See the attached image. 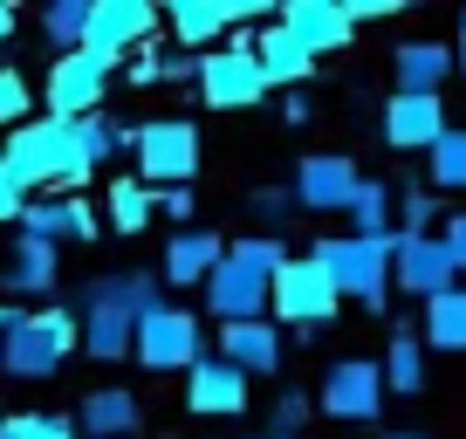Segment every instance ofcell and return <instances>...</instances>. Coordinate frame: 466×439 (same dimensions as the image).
<instances>
[{
  "label": "cell",
  "instance_id": "obj_1",
  "mask_svg": "<svg viewBox=\"0 0 466 439\" xmlns=\"http://www.w3.org/2000/svg\"><path fill=\"white\" fill-rule=\"evenodd\" d=\"M158 302H165V289H158V275H145V268L96 275L83 295H76V351H89L96 364L131 357V322L151 316Z\"/></svg>",
  "mask_w": 466,
  "mask_h": 439
},
{
  "label": "cell",
  "instance_id": "obj_2",
  "mask_svg": "<svg viewBox=\"0 0 466 439\" xmlns=\"http://www.w3.org/2000/svg\"><path fill=\"white\" fill-rule=\"evenodd\" d=\"M281 261H289V240H275V234L227 240L219 268L199 281V289H206V309H213V322H261V316H268V281H275Z\"/></svg>",
  "mask_w": 466,
  "mask_h": 439
},
{
  "label": "cell",
  "instance_id": "obj_3",
  "mask_svg": "<svg viewBox=\"0 0 466 439\" xmlns=\"http://www.w3.org/2000/svg\"><path fill=\"white\" fill-rule=\"evenodd\" d=\"M76 351V309L69 302H42V309H7V322H0V371L21 384L35 378H56L62 364H69Z\"/></svg>",
  "mask_w": 466,
  "mask_h": 439
},
{
  "label": "cell",
  "instance_id": "obj_4",
  "mask_svg": "<svg viewBox=\"0 0 466 439\" xmlns=\"http://www.w3.org/2000/svg\"><path fill=\"white\" fill-rule=\"evenodd\" d=\"M391 240L398 234H329L309 248V261L329 275V289L343 302H364L370 316H384V302H391Z\"/></svg>",
  "mask_w": 466,
  "mask_h": 439
},
{
  "label": "cell",
  "instance_id": "obj_5",
  "mask_svg": "<svg viewBox=\"0 0 466 439\" xmlns=\"http://www.w3.org/2000/svg\"><path fill=\"white\" fill-rule=\"evenodd\" d=\"M124 145H131V165H137L131 179L145 192H172L199 179V131L186 117H151L137 131H124Z\"/></svg>",
  "mask_w": 466,
  "mask_h": 439
},
{
  "label": "cell",
  "instance_id": "obj_6",
  "mask_svg": "<svg viewBox=\"0 0 466 439\" xmlns=\"http://www.w3.org/2000/svg\"><path fill=\"white\" fill-rule=\"evenodd\" d=\"M336 309H343V295L329 289V275H322L309 254H289V261L275 268V281H268V322H275V330L322 337L336 322Z\"/></svg>",
  "mask_w": 466,
  "mask_h": 439
},
{
  "label": "cell",
  "instance_id": "obj_7",
  "mask_svg": "<svg viewBox=\"0 0 466 439\" xmlns=\"http://www.w3.org/2000/svg\"><path fill=\"white\" fill-rule=\"evenodd\" d=\"M192 76H199L206 110H261L268 103V83L254 69V35H233L227 48H206L192 62Z\"/></svg>",
  "mask_w": 466,
  "mask_h": 439
},
{
  "label": "cell",
  "instance_id": "obj_8",
  "mask_svg": "<svg viewBox=\"0 0 466 439\" xmlns=\"http://www.w3.org/2000/svg\"><path fill=\"white\" fill-rule=\"evenodd\" d=\"M131 357L145 371H192L206 357V330H199V316L192 309H172V302H158L151 316H137L131 322Z\"/></svg>",
  "mask_w": 466,
  "mask_h": 439
},
{
  "label": "cell",
  "instance_id": "obj_9",
  "mask_svg": "<svg viewBox=\"0 0 466 439\" xmlns=\"http://www.w3.org/2000/svg\"><path fill=\"white\" fill-rule=\"evenodd\" d=\"M110 76H116L110 62L83 56V48L56 56V62H48V76H42V117L76 124V117H89V110H103V89H110Z\"/></svg>",
  "mask_w": 466,
  "mask_h": 439
},
{
  "label": "cell",
  "instance_id": "obj_10",
  "mask_svg": "<svg viewBox=\"0 0 466 439\" xmlns=\"http://www.w3.org/2000/svg\"><path fill=\"white\" fill-rule=\"evenodd\" d=\"M151 28H158V7L151 0H89V28H83V56L96 62H124L137 48H151Z\"/></svg>",
  "mask_w": 466,
  "mask_h": 439
},
{
  "label": "cell",
  "instance_id": "obj_11",
  "mask_svg": "<svg viewBox=\"0 0 466 439\" xmlns=\"http://www.w3.org/2000/svg\"><path fill=\"white\" fill-rule=\"evenodd\" d=\"M316 412H329V419L343 425H370L384 412V378L370 357H336L329 371H322V392H316Z\"/></svg>",
  "mask_w": 466,
  "mask_h": 439
},
{
  "label": "cell",
  "instance_id": "obj_12",
  "mask_svg": "<svg viewBox=\"0 0 466 439\" xmlns=\"http://www.w3.org/2000/svg\"><path fill=\"white\" fill-rule=\"evenodd\" d=\"M357 186H364V165L350 158V151H316V158H302V165H295L289 199L302 206V213H343Z\"/></svg>",
  "mask_w": 466,
  "mask_h": 439
},
{
  "label": "cell",
  "instance_id": "obj_13",
  "mask_svg": "<svg viewBox=\"0 0 466 439\" xmlns=\"http://www.w3.org/2000/svg\"><path fill=\"white\" fill-rule=\"evenodd\" d=\"M452 281H460V268H452V254L439 248V234H398L391 240V289L432 302V295H446Z\"/></svg>",
  "mask_w": 466,
  "mask_h": 439
},
{
  "label": "cell",
  "instance_id": "obj_14",
  "mask_svg": "<svg viewBox=\"0 0 466 439\" xmlns=\"http://www.w3.org/2000/svg\"><path fill=\"white\" fill-rule=\"evenodd\" d=\"M15 227L28 240H48V248H62V240H96V206L89 199H56V192H42V199H21Z\"/></svg>",
  "mask_w": 466,
  "mask_h": 439
},
{
  "label": "cell",
  "instance_id": "obj_15",
  "mask_svg": "<svg viewBox=\"0 0 466 439\" xmlns=\"http://www.w3.org/2000/svg\"><path fill=\"white\" fill-rule=\"evenodd\" d=\"M275 28L295 35L309 56H336V48H350V35H357L350 15H343V0H281Z\"/></svg>",
  "mask_w": 466,
  "mask_h": 439
},
{
  "label": "cell",
  "instance_id": "obj_16",
  "mask_svg": "<svg viewBox=\"0 0 466 439\" xmlns=\"http://www.w3.org/2000/svg\"><path fill=\"white\" fill-rule=\"evenodd\" d=\"M254 398V378H240L233 364H219V357H199V364L186 371V405L199 412V419H233V412H248Z\"/></svg>",
  "mask_w": 466,
  "mask_h": 439
},
{
  "label": "cell",
  "instance_id": "obj_17",
  "mask_svg": "<svg viewBox=\"0 0 466 439\" xmlns=\"http://www.w3.org/2000/svg\"><path fill=\"white\" fill-rule=\"evenodd\" d=\"M446 124H452L446 97H398L391 89V103H384V145L391 151H432Z\"/></svg>",
  "mask_w": 466,
  "mask_h": 439
},
{
  "label": "cell",
  "instance_id": "obj_18",
  "mask_svg": "<svg viewBox=\"0 0 466 439\" xmlns=\"http://www.w3.org/2000/svg\"><path fill=\"white\" fill-rule=\"evenodd\" d=\"M219 254H227V240H219L213 227H178V234L165 240L158 289H199V281L219 268Z\"/></svg>",
  "mask_w": 466,
  "mask_h": 439
},
{
  "label": "cell",
  "instance_id": "obj_19",
  "mask_svg": "<svg viewBox=\"0 0 466 439\" xmlns=\"http://www.w3.org/2000/svg\"><path fill=\"white\" fill-rule=\"evenodd\" d=\"M219 364H233L240 378H275L281 371V330L275 322H219Z\"/></svg>",
  "mask_w": 466,
  "mask_h": 439
},
{
  "label": "cell",
  "instance_id": "obj_20",
  "mask_svg": "<svg viewBox=\"0 0 466 439\" xmlns=\"http://www.w3.org/2000/svg\"><path fill=\"white\" fill-rule=\"evenodd\" d=\"M137 419H145V405H137V392H124V384H103V392H89L83 405H76V439H131Z\"/></svg>",
  "mask_w": 466,
  "mask_h": 439
},
{
  "label": "cell",
  "instance_id": "obj_21",
  "mask_svg": "<svg viewBox=\"0 0 466 439\" xmlns=\"http://www.w3.org/2000/svg\"><path fill=\"white\" fill-rule=\"evenodd\" d=\"M0 289L21 295L28 309H35V295H56V289H62V261H56V248H48V240L15 234V254H7V268H0Z\"/></svg>",
  "mask_w": 466,
  "mask_h": 439
},
{
  "label": "cell",
  "instance_id": "obj_22",
  "mask_svg": "<svg viewBox=\"0 0 466 439\" xmlns=\"http://www.w3.org/2000/svg\"><path fill=\"white\" fill-rule=\"evenodd\" d=\"M391 76H398V97H439L452 76V48L446 42H398Z\"/></svg>",
  "mask_w": 466,
  "mask_h": 439
},
{
  "label": "cell",
  "instance_id": "obj_23",
  "mask_svg": "<svg viewBox=\"0 0 466 439\" xmlns=\"http://www.w3.org/2000/svg\"><path fill=\"white\" fill-rule=\"evenodd\" d=\"M254 69H261L268 89H295V83H309V76H316V56H309L295 35H281L275 21H268V28L254 35Z\"/></svg>",
  "mask_w": 466,
  "mask_h": 439
},
{
  "label": "cell",
  "instance_id": "obj_24",
  "mask_svg": "<svg viewBox=\"0 0 466 439\" xmlns=\"http://www.w3.org/2000/svg\"><path fill=\"white\" fill-rule=\"evenodd\" d=\"M378 378H384V398H391V392H398V398H419L425 384H432V364H425V343H419V330H405V322L391 330Z\"/></svg>",
  "mask_w": 466,
  "mask_h": 439
},
{
  "label": "cell",
  "instance_id": "obj_25",
  "mask_svg": "<svg viewBox=\"0 0 466 439\" xmlns=\"http://www.w3.org/2000/svg\"><path fill=\"white\" fill-rule=\"evenodd\" d=\"M419 343H425V351H466V281H452L446 295L425 302Z\"/></svg>",
  "mask_w": 466,
  "mask_h": 439
},
{
  "label": "cell",
  "instance_id": "obj_26",
  "mask_svg": "<svg viewBox=\"0 0 466 439\" xmlns=\"http://www.w3.org/2000/svg\"><path fill=\"white\" fill-rule=\"evenodd\" d=\"M172 35L206 56V48L227 35V0H172Z\"/></svg>",
  "mask_w": 466,
  "mask_h": 439
},
{
  "label": "cell",
  "instance_id": "obj_27",
  "mask_svg": "<svg viewBox=\"0 0 466 439\" xmlns=\"http://www.w3.org/2000/svg\"><path fill=\"white\" fill-rule=\"evenodd\" d=\"M425 179H432L439 192H466V124H446V131H439V145L425 151Z\"/></svg>",
  "mask_w": 466,
  "mask_h": 439
},
{
  "label": "cell",
  "instance_id": "obj_28",
  "mask_svg": "<svg viewBox=\"0 0 466 439\" xmlns=\"http://www.w3.org/2000/svg\"><path fill=\"white\" fill-rule=\"evenodd\" d=\"M69 145H76V165H89V172H96V165H110V158H116L124 131H116L103 110H89V117H76V124H69Z\"/></svg>",
  "mask_w": 466,
  "mask_h": 439
},
{
  "label": "cell",
  "instance_id": "obj_29",
  "mask_svg": "<svg viewBox=\"0 0 466 439\" xmlns=\"http://www.w3.org/2000/svg\"><path fill=\"white\" fill-rule=\"evenodd\" d=\"M343 213H350V234H391V186L364 172V186L350 192Z\"/></svg>",
  "mask_w": 466,
  "mask_h": 439
},
{
  "label": "cell",
  "instance_id": "obj_30",
  "mask_svg": "<svg viewBox=\"0 0 466 439\" xmlns=\"http://www.w3.org/2000/svg\"><path fill=\"white\" fill-rule=\"evenodd\" d=\"M439 227V199L411 179V186H398L391 192V234H432Z\"/></svg>",
  "mask_w": 466,
  "mask_h": 439
},
{
  "label": "cell",
  "instance_id": "obj_31",
  "mask_svg": "<svg viewBox=\"0 0 466 439\" xmlns=\"http://www.w3.org/2000/svg\"><path fill=\"white\" fill-rule=\"evenodd\" d=\"M151 220H158L151 192L137 186V179H116V186H110V227H116V234H145Z\"/></svg>",
  "mask_w": 466,
  "mask_h": 439
},
{
  "label": "cell",
  "instance_id": "obj_32",
  "mask_svg": "<svg viewBox=\"0 0 466 439\" xmlns=\"http://www.w3.org/2000/svg\"><path fill=\"white\" fill-rule=\"evenodd\" d=\"M83 28H89V0H48L42 7V35L56 42V56L83 48Z\"/></svg>",
  "mask_w": 466,
  "mask_h": 439
},
{
  "label": "cell",
  "instance_id": "obj_33",
  "mask_svg": "<svg viewBox=\"0 0 466 439\" xmlns=\"http://www.w3.org/2000/svg\"><path fill=\"white\" fill-rule=\"evenodd\" d=\"M0 439H76L62 412H0Z\"/></svg>",
  "mask_w": 466,
  "mask_h": 439
},
{
  "label": "cell",
  "instance_id": "obj_34",
  "mask_svg": "<svg viewBox=\"0 0 466 439\" xmlns=\"http://www.w3.org/2000/svg\"><path fill=\"white\" fill-rule=\"evenodd\" d=\"M248 213L261 220V234L281 240V227L295 220V199H289V186H254V192H248Z\"/></svg>",
  "mask_w": 466,
  "mask_h": 439
},
{
  "label": "cell",
  "instance_id": "obj_35",
  "mask_svg": "<svg viewBox=\"0 0 466 439\" xmlns=\"http://www.w3.org/2000/svg\"><path fill=\"white\" fill-rule=\"evenodd\" d=\"M35 97H28V76L21 69H0V131H15V124H28Z\"/></svg>",
  "mask_w": 466,
  "mask_h": 439
},
{
  "label": "cell",
  "instance_id": "obj_36",
  "mask_svg": "<svg viewBox=\"0 0 466 439\" xmlns=\"http://www.w3.org/2000/svg\"><path fill=\"white\" fill-rule=\"evenodd\" d=\"M309 425V392H281L275 398V439H295Z\"/></svg>",
  "mask_w": 466,
  "mask_h": 439
},
{
  "label": "cell",
  "instance_id": "obj_37",
  "mask_svg": "<svg viewBox=\"0 0 466 439\" xmlns=\"http://www.w3.org/2000/svg\"><path fill=\"white\" fill-rule=\"evenodd\" d=\"M432 234H439V248L452 254V268L466 275V213H439V227H432Z\"/></svg>",
  "mask_w": 466,
  "mask_h": 439
},
{
  "label": "cell",
  "instance_id": "obj_38",
  "mask_svg": "<svg viewBox=\"0 0 466 439\" xmlns=\"http://www.w3.org/2000/svg\"><path fill=\"white\" fill-rule=\"evenodd\" d=\"M151 206H158L165 220H192V192H186V186H172V192H151Z\"/></svg>",
  "mask_w": 466,
  "mask_h": 439
},
{
  "label": "cell",
  "instance_id": "obj_39",
  "mask_svg": "<svg viewBox=\"0 0 466 439\" xmlns=\"http://www.w3.org/2000/svg\"><path fill=\"white\" fill-rule=\"evenodd\" d=\"M15 213H21V192L7 186V172H0V227H7V220H15Z\"/></svg>",
  "mask_w": 466,
  "mask_h": 439
},
{
  "label": "cell",
  "instance_id": "obj_40",
  "mask_svg": "<svg viewBox=\"0 0 466 439\" xmlns=\"http://www.w3.org/2000/svg\"><path fill=\"white\" fill-rule=\"evenodd\" d=\"M309 117H316V110H309V97H289V103H281V124H309Z\"/></svg>",
  "mask_w": 466,
  "mask_h": 439
},
{
  "label": "cell",
  "instance_id": "obj_41",
  "mask_svg": "<svg viewBox=\"0 0 466 439\" xmlns=\"http://www.w3.org/2000/svg\"><path fill=\"white\" fill-rule=\"evenodd\" d=\"M15 42V7H7V0H0V48Z\"/></svg>",
  "mask_w": 466,
  "mask_h": 439
},
{
  "label": "cell",
  "instance_id": "obj_42",
  "mask_svg": "<svg viewBox=\"0 0 466 439\" xmlns=\"http://www.w3.org/2000/svg\"><path fill=\"white\" fill-rule=\"evenodd\" d=\"M384 439H432V433H419V425H398V433H384Z\"/></svg>",
  "mask_w": 466,
  "mask_h": 439
},
{
  "label": "cell",
  "instance_id": "obj_43",
  "mask_svg": "<svg viewBox=\"0 0 466 439\" xmlns=\"http://www.w3.org/2000/svg\"><path fill=\"white\" fill-rule=\"evenodd\" d=\"M452 69H466V35H460V48H452Z\"/></svg>",
  "mask_w": 466,
  "mask_h": 439
},
{
  "label": "cell",
  "instance_id": "obj_44",
  "mask_svg": "<svg viewBox=\"0 0 466 439\" xmlns=\"http://www.w3.org/2000/svg\"><path fill=\"white\" fill-rule=\"evenodd\" d=\"M261 439H275V433H261Z\"/></svg>",
  "mask_w": 466,
  "mask_h": 439
},
{
  "label": "cell",
  "instance_id": "obj_45",
  "mask_svg": "<svg viewBox=\"0 0 466 439\" xmlns=\"http://www.w3.org/2000/svg\"><path fill=\"white\" fill-rule=\"evenodd\" d=\"M0 309H7V302H0Z\"/></svg>",
  "mask_w": 466,
  "mask_h": 439
}]
</instances>
